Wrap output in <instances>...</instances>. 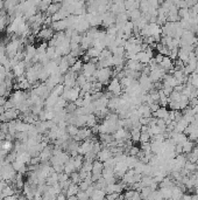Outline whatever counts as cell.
<instances>
[{
	"label": "cell",
	"mask_w": 198,
	"mask_h": 200,
	"mask_svg": "<svg viewBox=\"0 0 198 200\" xmlns=\"http://www.w3.org/2000/svg\"><path fill=\"white\" fill-rule=\"evenodd\" d=\"M109 91H110L111 94L114 95V97H118V95L121 94L122 89H121V86H120V81L116 78V77H113L112 80L110 81L109 83Z\"/></svg>",
	"instance_id": "cell-2"
},
{
	"label": "cell",
	"mask_w": 198,
	"mask_h": 200,
	"mask_svg": "<svg viewBox=\"0 0 198 200\" xmlns=\"http://www.w3.org/2000/svg\"><path fill=\"white\" fill-rule=\"evenodd\" d=\"M168 115H169V111L166 108H163V106H160L157 111L153 112V117L157 118V119H163V121H166L168 118Z\"/></svg>",
	"instance_id": "cell-4"
},
{
	"label": "cell",
	"mask_w": 198,
	"mask_h": 200,
	"mask_svg": "<svg viewBox=\"0 0 198 200\" xmlns=\"http://www.w3.org/2000/svg\"><path fill=\"white\" fill-rule=\"evenodd\" d=\"M78 192H79V187L76 184H72V185H70L68 187V197H74Z\"/></svg>",
	"instance_id": "cell-9"
},
{
	"label": "cell",
	"mask_w": 198,
	"mask_h": 200,
	"mask_svg": "<svg viewBox=\"0 0 198 200\" xmlns=\"http://www.w3.org/2000/svg\"><path fill=\"white\" fill-rule=\"evenodd\" d=\"M151 139L150 135H149V132H141V137H140V142L142 143V144H145V143H149Z\"/></svg>",
	"instance_id": "cell-10"
},
{
	"label": "cell",
	"mask_w": 198,
	"mask_h": 200,
	"mask_svg": "<svg viewBox=\"0 0 198 200\" xmlns=\"http://www.w3.org/2000/svg\"><path fill=\"white\" fill-rule=\"evenodd\" d=\"M100 50L96 47H90V49H87V55L90 56V59H98L100 56Z\"/></svg>",
	"instance_id": "cell-6"
},
{
	"label": "cell",
	"mask_w": 198,
	"mask_h": 200,
	"mask_svg": "<svg viewBox=\"0 0 198 200\" xmlns=\"http://www.w3.org/2000/svg\"><path fill=\"white\" fill-rule=\"evenodd\" d=\"M83 66H84V63L82 62V60H77L75 62V65L71 66V73H74V74H77L78 71L83 70Z\"/></svg>",
	"instance_id": "cell-7"
},
{
	"label": "cell",
	"mask_w": 198,
	"mask_h": 200,
	"mask_svg": "<svg viewBox=\"0 0 198 200\" xmlns=\"http://www.w3.org/2000/svg\"><path fill=\"white\" fill-rule=\"evenodd\" d=\"M140 137H141V130L132 129V131L129 132V138H131V141L134 142V143L140 142Z\"/></svg>",
	"instance_id": "cell-5"
},
{
	"label": "cell",
	"mask_w": 198,
	"mask_h": 200,
	"mask_svg": "<svg viewBox=\"0 0 198 200\" xmlns=\"http://www.w3.org/2000/svg\"><path fill=\"white\" fill-rule=\"evenodd\" d=\"M197 98H198V97H197Z\"/></svg>",
	"instance_id": "cell-15"
},
{
	"label": "cell",
	"mask_w": 198,
	"mask_h": 200,
	"mask_svg": "<svg viewBox=\"0 0 198 200\" xmlns=\"http://www.w3.org/2000/svg\"><path fill=\"white\" fill-rule=\"evenodd\" d=\"M78 200H89L90 199V197L86 194V192H84V191H82L81 193H78Z\"/></svg>",
	"instance_id": "cell-11"
},
{
	"label": "cell",
	"mask_w": 198,
	"mask_h": 200,
	"mask_svg": "<svg viewBox=\"0 0 198 200\" xmlns=\"http://www.w3.org/2000/svg\"><path fill=\"white\" fill-rule=\"evenodd\" d=\"M67 200H78V198L74 195V197H69V198H68V199H67Z\"/></svg>",
	"instance_id": "cell-14"
},
{
	"label": "cell",
	"mask_w": 198,
	"mask_h": 200,
	"mask_svg": "<svg viewBox=\"0 0 198 200\" xmlns=\"http://www.w3.org/2000/svg\"><path fill=\"white\" fill-rule=\"evenodd\" d=\"M93 76L97 78V82L99 83H107L113 76V71L110 68H100L99 70L96 71V74Z\"/></svg>",
	"instance_id": "cell-1"
},
{
	"label": "cell",
	"mask_w": 198,
	"mask_h": 200,
	"mask_svg": "<svg viewBox=\"0 0 198 200\" xmlns=\"http://www.w3.org/2000/svg\"><path fill=\"white\" fill-rule=\"evenodd\" d=\"M112 151H111L109 147H106V149H103V150H100V152L97 154V158H98L99 162H101V163H105V162H107L110 158H112Z\"/></svg>",
	"instance_id": "cell-3"
},
{
	"label": "cell",
	"mask_w": 198,
	"mask_h": 200,
	"mask_svg": "<svg viewBox=\"0 0 198 200\" xmlns=\"http://www.w3.org/2000/svg\"><path fill=\"white\" fill-rule=\"evenodd\" d=\"M163 58H164V56H163V55H161V54H158L157 53L156 55H155V58H153V59H154V61H155V62H156V65H161V62H162L163 61Z\"/></svg>",
	"instance_id": "cell-12"
},
{
	"label": "cell",
	"mask_w": 198,
	"mask_h": 200,
	"mask_svg": "<svg viewBox=\"0 0 198 200\" xmlns=\"http://www.w3.org/2000/svg\"><path fill=\"white\" fill-rule=\"evenodd\" d=\"M182 147H183V152H185V153H191L192 152V150H193V147H195V144L192 143L191 141H188L182 145Z\"/></svg>",
	"instance_id": "cell-8"
},
{
	"label": "cell",
	"mask_w": 198,
	"mask_h": 200,
	"mask_svg": "<svg viewBox=\"0 0 198 200\" xmlns=\"http://www.w3.org/2000/svg\"><path fill=\"white\" fill-rule=\"evenodd\" d=\"M56 200H67V199H65V197H64L63 194H59L58 197H56Z\"/></svg>",
	"instance_id": "cell-13"
}]
</instances>
